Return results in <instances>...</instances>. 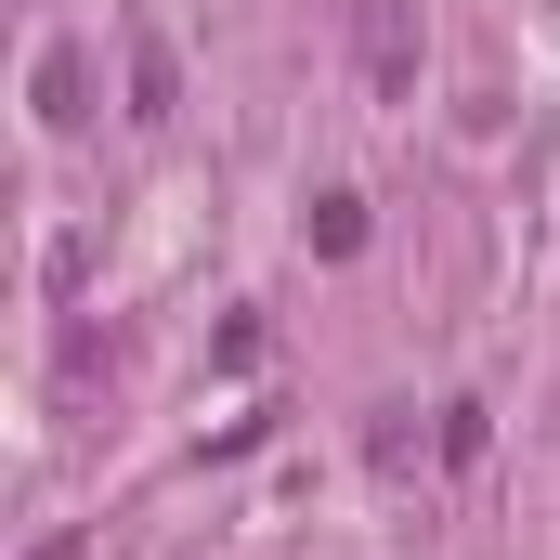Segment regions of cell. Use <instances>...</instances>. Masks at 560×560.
Returning <instances> with one entry per match:
<instances>
[{
	"label": "cell",
	"instance_id": "obj_1",
	"mask_svg": "<svg viewBox=\"0 0 560 560\" xmlns=\"http://www.w3.org/2000/svg\"><path fill=\"white\" fill-rule=\"evenodd\" d=\"M26 105H39V131H79V118H92V66H79V39H39Z\"/></svg>",
	"mask_w": 560,
	"mask_h": 560
},
{
	"label": "cell",
	"instance_id": "obj_2",
	"mask_svg": "<svg viewBox=\"0 0 560 560\" xmlns=\"http://www.w3.org/2000/svg\"><path fill=\"white\" fill-rule=\"evenodd\" d=\"M170 118H183V52L156 26H131V131H170Z\"/></svg>",
	"mask_w": 560,
	"mask_h": 560
},
{
	"label": "cell",
	"instance_id": "obj_3",
	"mask_svg": "<svg viewBox=\"0 0 560 560\" xmlns=\"http://www.w3.org/2000/svg\"><path fill=\"white\" fill-rule=\"evenodd\" d=\"M365 92H378V105H405V92H418V26H405V0H378V13H365Z\"/></svg>",
	"mask_w": 560,
	"mask_h": 560
},
{
	"label": "cell",
	"instance_id": "obj_4",
	"mask_svg": "<svg viewBox=\"0 0 560 560\" xmlns=\"http://www.w3.org/2000/svg\"><path fill=\"white\" fill-rule=\"evenodd\" d=\"M300 248H313V261H352V248H365V196H313V209H300Z\"/></svg>",
	"mask_w": 560,
	"mask_h": 560
},
{
	"label": "cell",
	"instance_id": "obj_5",
	"mask_svg": "<svg viewBox=\"0 0 560 560\" xmlns=\"http://www.w3.org/2000/svg\"><path fill=\"white\" fill-rule=\"evenodd\" d=\"M482 443H495V418H482V405H443V456H456V469H482Z\"/></svg>",
	"mask_w": 560,
	"mask_h": 560
},
{
	"label": "cell",
	"instance_id": "obj_6",
	"mask_svg": "<svg viewBox=\"0 0 560 560\" xmlns=\"http://www.w3.org/2000/svg\"><path fill=\"white\" fill-rule=\"evenodd\" d=\"M26 560H92V535H52V548H26Z\"/></svg>",
	"mask_w": 560,
	"mask_h": 560
}]
</instances>
